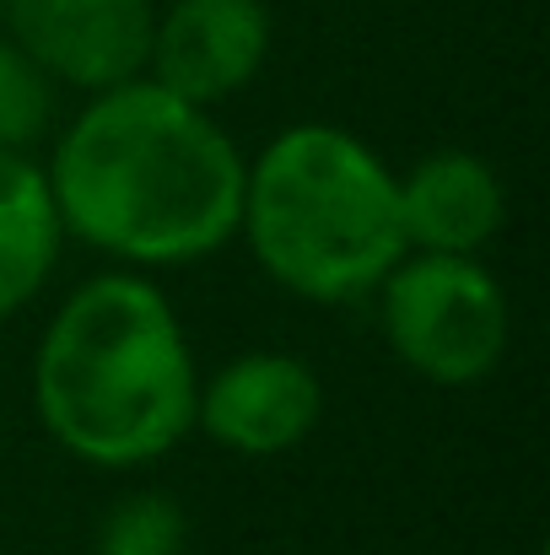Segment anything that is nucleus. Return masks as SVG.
I'll use <instances>...</instances> for the list:
<instances>
[{
    "instance_id": "obj_1",
    "label": "nucleus",
    "mask_w": 550,
    "mask_h": 555,
    "mask_svg": "<svg viewBox=\"0 0 550 555\" xmlns=\"http://www.w3.org/2000/svg\"><path fill=\"white\" fill-rule=\"evenodd\" d=\"M65 237L114 270H183L238 237L248 157L152 76L92 92L43 163Z\"/></svg>"
},
{
    "instance_id": "obj_2",
    "label": "nucleus",
    "mask_w": 550,
    "mask_h": 555,
    "mask_svg": "<svg viewBox=\"0 0 550 555\" xmlns=\"http://www.w3.org/2000/svg\"><path fill=\"white\" fill-rule=\"evenodd\" d=\"M200 362L179 308L141 270L81 281L38 335L33 410L60 453L92 469L157 464L194 431Z\"/></svg>"
},
{
    "instance_id": "obj_3",
    "label": "nucleus",
    "mask_w": 550,
    "mask_h": 555,
    "mask_svg": "<svg viewBox=\"0 0 550 555\" xmlns=\"http://www.w3.org/2000/svg\"><path fill=\"white\" fill-rule=\"evenodd\" d=\"M238 237L286 297L319 308L372 297L410 254L394 168L324 119L286 125L248 157Z\"/></svg>"
},
{
    "instance_id": "obj_4",
    "label": "nucleus",
    "mask_w": 550,
    "mask_h": 555,
    "mask_svg": "<svg viewBox=\"0 0 550 555\" xmlns=\"http://www.w3.org/2000/svg\"><path fill=\"white\" fill-rule=\"evenodd\" d=\"M372 297L394 362L432 388H475L508 362V292L470 254H405Z\"/></svg>"
},
{
    "instance_id": "obj_5",
    "label": "nucleus",
    "mask_w": 550,
    "mask_h": 555,
    "mask_svg": "<svg viewBox=\"0 0 550 555\" xmlns=\"http://www.w3.org/2000/svg\"><path fill=\"white\" fill-rule=\"evenodd\" d=\"M324 421V377L292 351H238L200 377L194 431L232 459H281Z\"/></svg>"
},
{
    "instance_id": "obj_6",
    "label": "nucleus",
    "mask_w": 550,
    "mask_h": 555,
    "mask_svg": "<svg viewBox=\"0 0 550 555\" xmlns=\"http://www.w3.org/2000/svg\"><path fill=\"white\" fill-rule=\"evenodd\" d=\"M157 0H0V33L81 98L146 70Z\"/></svg>"
},
{
    "instance_id": "obj_7",
    "label": "nucleus",
    "mask_w": 550,
    "mask_h": 555,
    "mask_svg": "<svg viewBox=\"0 0 550 555\" xmlns=\"http://www.w3.org/2000/svg\"><path fill=\"white\" fill-rule=\"evenodd\" d=\"M270 38L276 22L265 0H168L157 5L141 76L183 103L216 108L265 70Z\"/></svg>"
},
{
    "instance_id": "obj_8",
    "label": "nucleus",
    "mask_w": 550,
    "mask_h": 555,
    "mask_svg": "<svg viewBox=\"0 0 550 555\" xmlns=\"http://www.w3.org/2000/svg\"><path fill=\"white\" fill-rule=\"evenodd\" d=\"M394 189L410 254L481 259V248H491L508 227V184L481 152L437 146L415 157L405 173H394Z\"/></svg>"
},
{
    "instance_id": "obj_9",
    "label": "nucleus",
    "mask_w": 550,
    "mask_h": 555,
    "mask_svg": "<svg viewBox=\"0 0 550 555\" xmlns=\"http://www.w3.org/2000/svg\"><path fill=\"white\" fill-rule=\"evenodd\" d=\"M65 227L49 194L43 163L27 152H0V324H11L54 275Z\"/></svg>"
},
{
    "instance_id": "obj_10",
    "label": "nucleus",
    "mask_w": 550,
    "mask_h": 555,
    "mask_svg": "<svg viewBox=\"0 0 550 555\" xmlns=\"http://www.w3.org/2000/svg\"><path fill=\"white\" fill-rule=\"evenodd\" d=\"M98 555H189V513L174 491H125L103 524Z\"/></svg>"
},
{
    "instance_id": "obj_11",
    "label": "nucleus",
    "mask_w": 550,
    "mask_h": 555,
    "mask_svg": "<svg viewBox=\"0 0 550 555\" xmlns=\"http://www.w3.org/2000/svg\"><path fill=\"white\" fill-rule=\"evenodd\" d=\"M54 81L0 33V152H27L54 130Z\"/></svg>"
}]
</instances>
